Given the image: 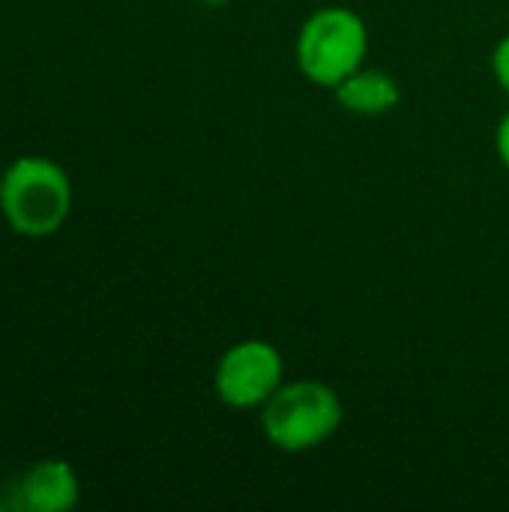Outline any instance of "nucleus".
Returning <instances> with one entry per match:
<instances>
[{
  "mask_svg": "<svg viewBox=\"0 0 509 512\" xmlns=\"http://www.w3.org/2000/svg\"><path fill=\"white\" fill-rule=\"evenodd\" d=\"M0 213L6 225L30 240L57 234L72 213V180L48 156H18L3 171Z\"/></svg>",
  "mask_w": 509,
  "mask_h": 512,
  "instance_id": "f257e3e1",
  "label": "nucleus"
},
{
  "mask_svg": "<svg viewBox=\"0 0 509 512\" xmlns=\"http://www.w3.org/2000/svg\"><path fill=\"white\" fill-rule=\"evenodd\" d=\"M261 429L276 450L306 453L321 447L345 417L339 393L324 381H285L261 408Z\"/></svg>",
  "mask_w": 509,
  "mask_h": 512,
  "instance_id": "f03ea898",
  "label": "nucleus"
},
{
  "mask_svg": "<svg viewBox=\"0 0 509 512\" xmlns=\"http://www.w3.org/2000/svg\"><path fill=\"white\" fill-rule=\"evenodd\" d=\"M369 54L366 21L348 6H324L312 12L297 33L300 72L321 87H336Z\"/></svg>",
  "mask_w": 509,
  "mask_h": 512,
  "instance_id": "7ed1b4c3",
  "label": "nucleus"
},
{
  "mask_svg": "<svg viewBox=\"0 0 509 512\" xmlns=\"http://www.w3.org/2000/svg\"><path fill=\"white\" fill-rule=\"evenodd\" d=\"M285 384V360L264 339L234 342L216 363L213 390L228 408H261Z\"/></svg>",
  "mask_w": 509,
  "mask_h": 512,
  "instance_id": "20e7f679",
  "label": "nucleus"
},
{
  "mask_svg": "<svg viewBox=\"0 0 509 512\" xmlns=\"http://www.w3.org/2000/svg\"><path fill=\"white\" fill-rule=\"evenodd\" d=\"M81 501V480L63 459L30 465L15 486V507L24 512H66Z\"/></svg>",
  "mask_w": 509,
  "mask_h": 512,
  "instance_id": "39448f33",
  "label": "nucleus"
},
{
  "mask_svg": "<svg viewBox=\"0 0 509 512\" xmlns=\"http://www.w3.org/2000/svg\"><path fill=\"white\" fill-rule=\"evenodd\" d=\"M336 102L357 114V117H381V114H390L399 99H402V90H399V81L384 72V69H372V66H360L354 69L348 78H342L336 87Z\"/></svg>",
  "mask_w": 509,
  "mask_h": 512,
  "instance_id": "423d86ee",
  "label": "nucleus"
},
{
  "mask_svg": "<svg viewBox=\"0 0 509 512\" xmlns=\"http://www.w3.org/2000/svg\"><path fill=\"white\" fill-rule=\"evenodd\" d=\"M492 69H495V81L501 84V90L509 93V33L495 45L492 54Z\"/></svg>",
  "mask_w": 509,
  "mask_h": 512,
  "instance_id": "0eeeda50",
  "label": "nucleus"
},
{
  "mask_svg": "<svg viewBox=\"0 0 509 512\" xmlns=\"http://www.w3.org/2000/svg\"><path fill=\"white\" fill-rule=\"evenodd\" d=\"M495 150H498V159L509 168V111L501 117L498 123V132H495Z\"/></svg>",
  "mask_w": 509,
  "mask_h": 512,
  "instance_id": "6e6552de",
  "label": "nucleus"
},
{
  "mask_svg": "<svg viewBox=\"0 0 509 512\" xmlns=\"http://www.w3.org/2000/svg\"><path fill=\"white\" fill-rule=\"evenodd\" d=\"M0 186H3V171H0Z\"/></svg>",
  "mask_w": 509,
  "mask_h": 512,
  "instance_id": "1a4fd4ad",
  "label": "nucleus"
},
{
  "mask_svg": "<svg viewBox=\"0 0 509 512\" xmlns=\"http://www.w3.org/2000/svg\"><path fill=\"white\" fill-rule=\"evenodd\" d=\"M0 510H3V504H0Z\"/></svg>",
  "mask_w": 509,
  "mask_h": 512,
  "instance_id": "9d476101",
  "label": "nucleus"
}]
</instances>
